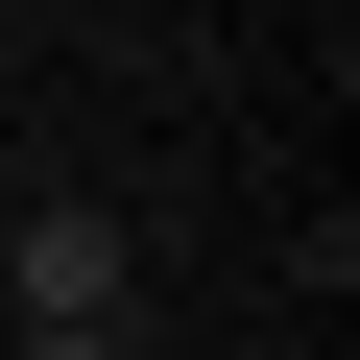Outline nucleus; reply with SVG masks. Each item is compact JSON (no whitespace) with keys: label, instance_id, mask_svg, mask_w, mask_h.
I'll list each match as a JSON object with an SVG mask.
<instances>
[{"label":"nucleus","instance_id":"nucleus-1","mask_svg":"<svg viewBox=\"0 0 360 360\" xmlns=\"http://www.w3.org/2000/svg\"><path fill=\"white\" fill-rule=\"evenodd\" d=\"M0 288H25V336H120V312H144V240H120V217H25Z\"/></svg>","mask_w":360,"mask_h":360},{"label":"nucleus","instance_id":"nucleus-2","mask_svg":"<svg viewBox=\"0 0 360 360\" xmlns=\"http://www.w3.org/2000/svg\"><path fill=\"white\" fill-rule=\"evenodd\" d=\"M25 360H144V312H120V336H25Z\"/></svg>","mask_w":360,"mask_h":360}]
</instances>
